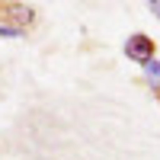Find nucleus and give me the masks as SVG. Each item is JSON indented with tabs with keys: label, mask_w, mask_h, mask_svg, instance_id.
<instances>
[{
	"label": "nucleus",
	"mask_w": 160,
	"mask_h": 160,
	"mask_svg": "<svg viewBox=\"0 0 160 160\" xmlns=\"http://www.w3.org/2000/svg\"><path fill=\"white\" fill-rule=\"evenodd\" d=\"M125 55L135 61V64H151L154 58H157V42L148 35V32H131L128 38H125Z\"/></svg>",
	"instance_id": "f257e3e1"
},
{
	"label": "nucleus",
	"mask_w": 160,
	"mask_h": 160,
	"mask_svg": "<svg viewBox=\"0 0 160 160\" xmlns=\"http://www.w3.org/2000/svg\"><path fill=\"white\" fill-rule=\"evenodd\" d=\"M7 16L13 19L10 26H16V29H26V26L35 19V10H32V7H26V3H10V7H7Z\"/></svg>",
	"instance_id": "f03ea898"
},
{
	"label": "nucleus",
	"mask_w": 160,
	"mask_h": 160,
	"mask_svg": "<svg viewBox=\"0 0 160 160\" xmlns=\"http://www.w3.org/2000/svg\"><path fill=\"white\" fill-rule=\"evenodd\" d=\"M144 77H148V87L154 93H160V58H154L151 64H144Z\"/></svg>",
	"instance_id": "7ed1b4c3"
},
{
	"label": "nucleus",
	"mask_w": 160,
	"mask_h": 160,
	"mask_svg": "<svg viewBox=\"0 0 160 160\" xmlns=\"http://www.w3.org/2000/svg\"><path fill=\"white\" fill-rule=\"evenodd\" d=\"M26 29H16V26H10V22H0V38H22Z\"/></svg>",
	"instance_id": "20e7f679"
},
{
	"label": "nucleus",
	"mask_w": 160,
	"mask_h": 160,
	"mask_svg": "<svg viewBox=\"0 0 160 160\" xmlns=\"http://www.w3.org/2000/svg\"><path fill=\"white\" fill-rule=\"evenodd\" d=\"M151 13H154V16L160 19V0H154V3H151Z\"/></svg>",
	"instance_id": "39448f33"
}]
</instances>
